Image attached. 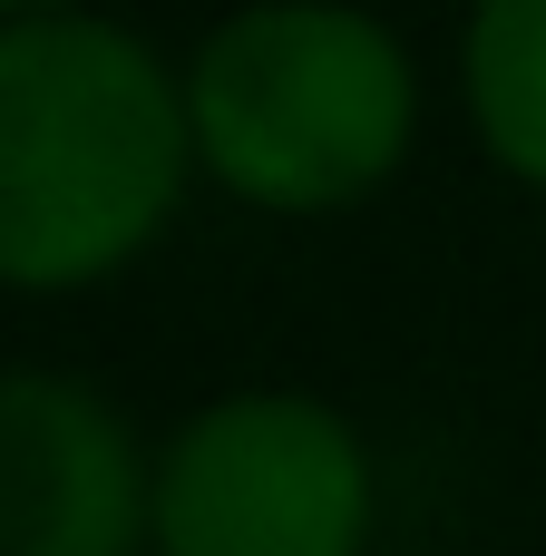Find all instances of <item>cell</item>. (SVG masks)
<instances>
[{
	"label": "cell",
	"instance_id": "cell-1",
	"mask_svg": "<svg viewBox=\"0 0 546 556\" xmlns=\"http://www.w3.org/2000/svg\"><path fill=\"white\" fill-rule=\"evenodd\" d=\"M195 186L186 68L98 10L0 20V293L127 274Z\"/></svg>",
	"mask_w": 546,
	"mask_h": 556
},
{
	"label": "cell",
	"instance_id": "cell-2",
	"mask_svg": "<svg viewBox=\"0 0 546 556\" xmlns=\"http://www.w3.org/2000/svg\"><path fill=\"white\" fill-rule=\"evenodd\" d=\"M195 176L264 215H342L401 176L420 68L361 0H244L186 59Z\"/></svg>",
	"mask_w": 546,
	"mask_h": 556
},
{
	"label": "cell",
	"instance_id": "cell-3",
	"mask_svg": "<svg viewBox=\"0 0 546 556\" xmlns=\"http://www.w3.org/2000/svg\"><path fill=\"white\" fill-rule=\"evenodd\" d=\"M381 469L313 391H225L156 450V556H371Z\"/></svg>",
	"mask_w": 546,
	"mask_h": 556
},
{
	"label": "cell",
	"instance_id": "cell-4",
	"mask_svg": "<svg viewBox=\"0 0 546 556\" xmlns=\"http://www.w3.org/2000/svg\"><path fill=\"white\" fill-rule=\"evenodd\" d=\"M156 459L127 410L49 362L0 371V556H147Z\"/></svg>",
	"mask_w": 546,
	"mask_h": 556
},
{
	"label": "cell",
	"instance_id": "cell-5",
	"mask_svg": "<svg viewBox=\"0 0 546 556\" xmlns=\"http://www.w3.org/2000/svg\"><path fill=\"white\" fill-rule=\"evenodd\" d=\"M459 78H469L479 147L546 195V0H469Z\"/></svg>",
	"mask_w": 546,
	"mask_h": 556
},
{
	"label": "cell",
	"instance_id": "cell-6",
	"mask_svg": "<svg viewBox=\"0 0 546 556\" xmlns=\"http://www.w3.org/2000/svg\"><path fill=\"white\" fill-rule=\"evenodd\" d=\"M29 10H88V0H0V20H29Z\"/></svg>",
	"mask_w": 546,
	"mask_h": 556
}]
</instances>
